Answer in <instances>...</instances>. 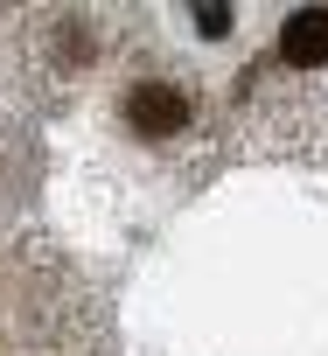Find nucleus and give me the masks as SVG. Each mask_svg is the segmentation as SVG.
<instances>
[{
	"label": "nucleus",
	"mask_w": 328,
	"mask_h": 356,
	"mask_svg": "<svg viewBox=\"0 0 328 356\" xmlns=\"http://www.w3.org/2000/svg\"><path fill=\"white\" fill-rule=\"evenodd\" d=\"M196 29H203V35H231V8H217V0L196 8Z\"/></svg>",
	"instance_id": "7ed1b4c3"
},
{
	"label": "nucleus",
	"mask_w": 328,
	"mask_h": 356,
	"mask_svg": "<svg viewBox=\"0 0 328 356\" xmlns=\"http://www.w3.org/2000/svg\"><path fill=\"white\" fill-rule=\"evenodd\" d=\"M279 56L300 63V70L328 63V8H300V15H286V29H279Z\"/></svg>",
	"instance_id": "f03ea898"
},
{
	"label": "nucleus",
	"mask_w": 328,
	"mask_h": 356,
	"mask_svg": "<svg viewBox=\"0 0 328 356\" xmlns=\"http://www.w3.org/2000/svg\"><path fill=\"white\" fill-rule=\"evenodd\" d=\"M126 119H133V133H147V140H168V133L189 126V98H182L175 84H140V91L126 98Z\"/></svg>",
	"instance_id": "f257e3e1"
}]
</instances>
